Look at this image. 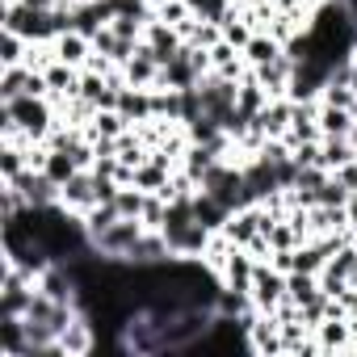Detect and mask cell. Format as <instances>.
Segmentation results:
<instances>
[{
	"instance_id": "obj_6",
	"label": "cell",
	"mask_w": 357,
	"mask_h": 357,
	"mask_svg": "<svg viewBox=\"0 0 357 357\" xmlns=\"http://www.w3.org/2000/svg\"><path fill=\"white\" fill-rule=\"evenodd\" d=\"M143 43H147V51L155 55V63L164 68V63H168V59H172L176 51L185 47V34H181V30H172L168 22H160V17L151 13V22H147V34H143Z\"/></svg>"
},
{
	"instance_id": "obj_7",
	"label": "cell",
	"mask_w": 357,
	"mask_h": 357,
	"mask_svg": "<svg viewBox=\"0 0 357 357\" xmlns=\"http://www.w3.org/2000/svg\"><path fill=\"white\" fill-rule=\"evenodd\" d=\"M261 219H265L261 202H252V206H240V211H231V219L223 223V236H227L236 248H248V244L261 236Z\"/></svg>"
},
{
	"instance_id": "obj_34",
	"label": "cell",
	"mask_w": 357,
	"mask_h": 357,
	"mask_svg": "<svg viewBox=\"0 0 357 357\" xmlns=\"http://www.w3.org/2000/svg\"><path fill=\"white\" fill-rule=\"evenodd\" d=\"M353 122H357V105H353Z\"/></svg>"
},
{
	"instance_id": "obj_9",
	"label": "cell",
	"mask_w": 357,
	"mask_h": 357,
	"mask_svg": "<svg viewBox=\"0 0 357 357\" xmlns=\"http://www.w3.org/2000/svg\"><path fill=\"white\" fill-rule=\"evenodd\" d=\"M319 353H353V319L349 315H328L315 328Z\"/></svg>"
},
{
	"instance_id": "obj_16",
	"label": "cell",
	"mask_w": 357,
	"mask_h": 357,
	"mask_svg": "<svg viewBox=\"0 0 357 357\" xmlns=\"http://www.w3.org/2000/svg\"><path fill=\"white\" fill-rule=\"evenodd\" d=\"M194 219H198L206 231H223V223L231 219V206H223L215 194L198 190V194H194Z\"/></svg>"
},
{
	"instance_id": "obj_10",
	"label": "cell",
	"mask_w": 357,
	"mask_h": 357,
	"mask_svg": "<svg viewBox=\"0 0 357 357\" xmlns=\"http://www.w3.org/2000/svg\"><path fill=\"white\" fill-rule=\"evenodd\" d=\"M122 76H126V84H135V89H155V84H160V63H155V55L147 51V43H139V51L122 63Z\"/></svg>"
},
{
	"instance_id": "obj_20",
	"label": "cell",
	"mask_w": 357,
	"mask_h": 357,
	"mask_svg": "<svg viewBox=\"0 0 357 357\" xmlns=\"http://www.w3.org/2000/svg\"><path fill=\"white\" fill-rule=\"evenodd\" d=\"M126 130H130V122H126L122 109H97V118L84 126L89 139H118V135H126Z\"/></svg>"
},
{
	"instance_id": "obj_1",
	"label": "cell",
	"mask_w": 357,
	"mask_h": 357,
	"mask_svg": "<svg viewBox=\"0 0 357 357\" xmlns=\"http://www.w3.org/2000/svg\"><path fill=\"white\" fill-rule=\"evenodd\" d=\"M59 109L51 97H13L0 101V139H30V143H47V135L55 130Z\"/></svg>"
},
{
	"instance_id": "obj_11",
	"label": "cell",
	"mask_w": 357,
	"mask_h": 357,
	"mask_svg": "<svg viewBox=\"0 0 357 357\" xmlns=\"http://www.w3.org/2000/svg\"><path fill=\"white\" fill-rule=\"evenodd\" d=\"M118 109L126 114V122H130V126H139V122L155 118V89H135V84H122V93H118Z\"/></svg>"
},
{
	"instance_id": "obj_3",
	"label": "cell",
	"mask_w": 357,
	"mask_h": 357,
	"mask_svg": "<svg viewBox=\"0 0 357 357\" xmlns=\"http://www.w3.org/2000/svg\"><path fill=\"white\" fill-rule=\"evenodd\" d=\"M248 294H252V307L261 315H273L286 303V273L273 269L269 261H257V278H252V290Z\"/></svg>"
},
{
	"instance_id": "obj_32",
	"label": "cell",
	"mask_w": 357,
	"mask_h": 357,
	"mask_svg": "<svg viewBox=\"0 0 357 357\" xmlns=\"http://www.w3.org/2000/svg\"><path fill=\"white\" fill-rule=\"evenodd\" d=\"M344 211H349V231H353V240H357V190L349 194V206H344Z\"/></svg>"
},
{
	"instance_id": "obj_15",
	"label": "cell",
	"mask_w": 357,
	"mask_h": 357,
	"mask_svg": "<svg viewBox=\"0 0 357 357\" xmlns=\"http://www.w3.org/2000/svg\"><path fill=\"white\" fill-rule=\"evenodd\" d=\"M269 101H273V97H269V89H265V84L257 80V72L248 68V72H244V80L236 84V105H240L248 118H257V114H261Z\"/></svg>"
},
{
	"instance_id": "obj_27",
	"label": "cell",
	"mask_w": 357,
	"mask_h": 357,
	"mask_svg": "<svg viewBox=\"0 0 357 357\" xmlns=\"http://www.w3.org/2000/svg\"><path fill=\"white\" fill-rule=\"evenodd\" d=\"M185 43H190V47L211 51L215 43H223V26H219V22H211V17H198V22H194V30L185 34Z\"/></svg>"
},
{
	"instance_id": "obj_5",
	"label": "cell",
	"mask_w": 357,
	"mask_h": 357,
	"mask_svg": "<svg viewBox=\"0 0 357 357\" xmlns=\"http://www.w3.org/2000/svg\"><path fill=\"white\" fill-rule=\"evenodd\" d=\"M97 202H101V198H97V176H93V168H80L68 185H59V206H68V211L80 215V219H84Z\"/></svg>"
},
{
	"instance_id": "obj_17",
	"label": "cell",
	"mask_w": 357,
	"mask_h": 357,
	"mask_svg": "<svg viewBox=\"0 0 357 357\" xmlns=\"http://www.w3.org/2000/svg\"><path fill=\"white\" fill-rule=\"evenodd\" d=\"M168 257H172V252H168V240H164L160 231H143L126 261H130V265H164Z\"/></svg>"
},
{
	"instance_id": "obj_21",
	"label": "cell",
	"mask_w": 357,
	"mask_h": 357,
	"mask_svg": "<svg viewBox=\"0 0 357 357\" xmlns=\"http://www.w3.org/2000/svg\"><path fill=\"white\" fill-rule=\"evenodd\" d=\"M349 160H357V147H353L349 135H340V139H319V168L336 172V168L349 164Z\"/></svg>"
},
{
	"instance_id": "obj_4",
	"label": "cell",
	"mask_w": 357,
	"mask_h": 357,
	"mask_svg": "<svg viewBox=\"0 0 357 357\" xmlns=\"http://www.w3.org/2000/svg\"><path fill=\"white\" fill-rule=\"evenodd\" d=\"M97 340H101V332H97V324L89 319V311H76V319L59 332L63 357H93V353H97Z\"/></svg>"
},
{
	"instance_id": "obj_33",
	"label": "cell",
	"mask_w": 357,
	"mask_h": 357,
	"mask_svg": "<svg viewBox=\"0 0 357 357\" xmlns=\"http://www.w3.org/2000/svg\"><path fill=\"white\" fill-rule=\"evenodd\" d=\"M160 5H168V0H147V9H151V13H155Z\"/></svg>"
},
{
	"instance_id": "obj_13",
	"label": "cell",
	"mask_w": 357,
	"mask_h": 357,
	"mask_svg": "<svg viewBox=\"0 0 357 357\" xmlns=\"http://www.w3.org/2000/svg\"><path fill=\"white\" fill-rule=\"evenodd\" d=\"M55 59H63V63H72V68H89V59H93V38L80 34V30H63V34L55 38Z\"/></svg>"
},
{
	"instance_id": "obj_18",
	"label": "cell",
	"mask_w": 357,
	"mask_h": 357,
	"mask_svg": "<svg viewBox=\"0 0 357 357\" xmlns=\"http://www.w3.org/2000/svg\"><path fill=\"white\" fill-rule=\"evenodd\" d=\"M282 51H286V47H282L269 30H257V34L248 38V47H244V63H248V68H261V63H273Z\"/></svg>"
},
{
	"instance_id": "obj_25",
	"label": "cell",
	"mask_w": 357,
	"mask_h": 357,
	"mask_svg": "<svg viewBox=\"0 0 357 357\" xmlns=\"http://www.w3.org/2000/svg\"><path fill=\"white\" fill-rule=\"evenodd\" d=\"M30 72H34V68H26V63H17V68H0V101L26 97V89H30Z\"/></svg>"
},
{
	"instance_id": "obj_31",
	"label": "cell",
	"mask_w": 357,
	"mask_h": 357,
	"mask_svg": "<svg viewBox=\"0 0 357 357\" xmlns=\"http://www.w3.org/2000/svg\"><path fill=\"white\" fill-rule=\"evenodd\" d=\"M332 176H336V181H340L344 190H357V160H349V164H340V168H336Z\"/></svg>"
},
{
	"instance_id": "obj_19",
	"label": "cell",
	"mask_w": 357,
	"mask_h": 357,
	"mask_svg": "<svg viewBox=\"0 0 357 357\" xmlns=\"http://www.w3.org/2000/svg\"><path fill=\"white\" fill-rule=\"evenodd\" d=\"M43 172L51 176L55 185H68L72 176L80 172V160L72 155V151H63V147H47V160H43Z\"/></svg>"
},
{
	"instance_id": "obj_14",
	"label": "cell",
	"mask_w": 357,
	"mask_h": 357,
	"mask_svg": "<svg viewBox=\"0 0 357 357\" xmlns=\"http://www.w3.org/2000/svg\"><path fill=\"white\" fill-rule=\"evenodd\" d=\"M257 72V80L269 89V97H286L290 93V76H294V59L282 51L273 63H261V68H252Z\"/></svg>"
},
{
	"instance_id": "obj_12",
	"label": "cell",
	"mask_w": 357,
	"mask_h": 357,
	"mask_svg": "<svg viewBox=\"0 0 357 357\" xmlns=\"http://www.w3.org/2000/svg\"><path fill=\"white\" fill-rule=\"evenodd\" d=\"M223 286L227 290H252V278H257V257L248 252V248H231V257H227V265H223Z\"/></svg>"
},
{
	"instance_id": "obj_29",
	"label": "cell",
	"mask_w": 357,
	"mask_h": 357,
	"mask_svg": "<svg viewBox=\"0 0 357 357\" xmlns=\"http://www.w3.org/2000/svg\"><path fill=\"white\" fill-rule=\"evenodd\" d=\"M349 194H353V190H344L332 172H328V181L319 185V202H324V206H349Z\"/></svg>"
},
{
	"instance_id": "obj_26",
	"label": "cell",
	"mask_w": 357,
	"mask_h": 357,
	"mask_svg": "<svg viewBox=\"0 0 357 357\" xmlns=\"http://www.w3.org/2000/svg\"><path fill=\"white\" fill-rule=\"evenodd\" d=\"M26 55H30V38L0 30V68H17V63H26Z\"/></svg>"
},
{
	"instance_id": "obj_24",
	"label": "cell",
	"mask_w": 357,
	"mask_h": 357,
	"mask_svg": "<svg viewBox=\"0 0 357 357\" xmlns=\"http://www.w3.org/2000/svg\"><path fill=\"white\" fill-rule=\"evenodd\" d=\"M315 294H324L319 290V273H286V298L294 303V307H303V303H311Z\"/></svg>"
},
{
	"instance_id": "obj_30",
	"label": "cell",
	"mask_w": 357,
	"mask_h": 357,
	"mask_svg": "<svg viewBox=\"0 0 357 357\" xmlns=\"http://www.w3.org/2000/svg\"><path fill=\"white\" fill-rule=\"evenodd\" d=\"M290 155H294V164H298V168L319 164V139H311V143H294V147H290Z\"/></svg>"
},
{
	"instance_id": "obj_22",
	"label": "cell",
	"mask_w": 357,
	"mask_h": 357,
	"mask_svg": "<svg viewBox=\"0 0 357 357\" xmlns=\"http://www.w3.org/2000/svg\"><path fill=\"white\" fill-rule=\"evenodd\" d=\"M353 109H340V105H324L319 101V130L324 139H340V135H353Z\"/></svg>"
},
{
	"instance_id": "obj_8",
	"label": "cell",
	"mask_w": 357,
	"mask_h": 357,
	"mask_svg": "<svg viewBox=\"0 0 357 357\" xmlns=\"http://www.w3.org/2000/svg\"><path fill=\"white\" fill-rule=\"evenodd\" d=\"M248 344H252V353H257V357H286L278 315H257V319H252V328H248Z\"/></svg>"
},
{
	"instance_id": "obj_23",
	"label": "cell",
	"mask_w": 357,
	"mask_h": 357,
	"mask_svg": "<svg viewBox=\"0 0 357 357\" xmlns=\"http://www.w3.org/2000/svg\"><path fill=\"white\" fill-rule=\"evenodd\" d=\"M155 17H160V22H168L172 30H181V34H190V30H194V22H198V13H194L190 0H168V5H160V9H155Z\"/></svg>"
},
{
	"instance_id": "obj_28",
	"label": "cell",
	"mask_w": 357,
	"mask_h": 357,
	"mask_svg": "<svg viewBox=\"0 0 357 357\" xmlns=\"http://www.w3.org/2000/svg\"><path fill=\"white\" fill-rule=\"evenodd\" d=\"M143 227L147 231H160L164 227V219H168V198L164 194H147V202H143Z\"/></svg>"
},
{
	"instance_id": "obj_2",
	"label": "cell",
	"mask_w": 357,
	"mask_h": 357,
	"mask_svg": "<svg viewBox=\"0 0 357 357\" xmlns=\"http://www.w3.org/2000/svg\"><path fill=\"white\" fill-rule=\"evenodd\" d=\"M143 231H147V227H143V219H126V215H122V219H118V223H109L101 236H93V252H97V257L126 261Z\"/></svg>"
}]
</instances>
